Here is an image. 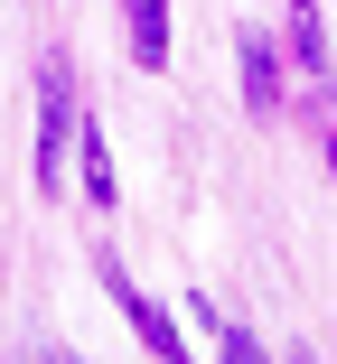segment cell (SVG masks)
I'll list each match as a JSON object with an SVG mask.
<instances>
[{"label":"cell","mask_w":337,"mask_h":364,"mask_svg":"<svg viewBox=\"0 0 337 364\" xmlns=\"http://www.w3.org/2000/svg\"><path fill=\"white\" fill-rule=\"evenodd\" d=\"M291 47H300V65H309V85L337 94V65H328V38H318V0H291Z\"/></svg>","instance_id":"cell-4"},{"label":"cell","mask_w":337,"mask_h":364,"mask_svg":"<svg viewBox=\"0 0 337 364\" xmlns=\"http://www.w3.org/2000/svg\"><path fill=\"white\" fill-rule=\"evenodd\" d=\"M94 271H103V289H113V309L131 318V336H141L160 364H187V346H178V327H169V309H160V299H141V289H131V271H122L113 252H94Z\"/></svg>","instance_id":"cell-2"},{"label":"cell","mask_w":337,"mask_h":364,"mask_svg":"<svg viewBox=\"0 0 337 364\" xmlns=\"http://www.w3.org/2000/svg\"><path fill=\"white\" fill-rule=\"evenodd\" d=\"M131 65H169V0H131Z\"/></svg>","instance_id":"cell-7"},{"label":"cell","mask_w":337,"mask_h":364,"mask_svg":"<svg viewBox=\"0 0 337 364\" xmlns=\"http://www.w3.org/2000/svg\"><path fill=\"white\" fill-rule=\"evenodd\" d=\"M187 309H197V327H216V355H225V364H272V355H262V336H253V327H234L216 299H187Z\"/></svg>","instance_id":"cell-6"},{"label":"cell","mask_w":337,"mask_h":364,"mask_svg":"<svg viewBox=\"0 0 337 364\" xmlns=\"http://www.w3.org/2000/svg\"><path fill=\"white\" fill-rule=\"evenodd\" d=\"M76 65L56 47L38 56V187H66V159H76Z\"/></svg>","instance_id":"cell-1"},{"label":"cell","mask_w":337,"mask_h":364,"mask_svg":"<svg viewBox=\"0 0 337 364\" xmlns=\"http://www.w3.org/2000/svg\"><path fill=\"white\" fill-rule=\"evenodd\" d=\"M318 159H328V178H337V140H328V150H318Z\"/></svg>","instance_id":"cell-8"},{"label":"cell","mask_w":337,"mask_h":364,"mask_svg":"<svg viewBox=\"0 0 337 364\" xmlns=\"http://www.w3.org/2000/svg\"><path fill=\"white\" fill-rule=\"evenodd\" d=\"M234 65H244V103L253 112H281V56H272V38H234Z\"/></svg>","instance_id":"cell-3"},{"label":"cell","mask_w":337,"mask_h":364,"mask_svg":"<svg viewBox=\"0 0 337 364\" xmlns=\"http://www.w3.org/2000/svg\"><path fill=\"white\" fill-rule=\"evenodd\" d=\"M76 178H85V196H94V205H113V140H103V122H85V131H76Z\"/></svg>","instance_id":"cell-5"}]
</instances>
